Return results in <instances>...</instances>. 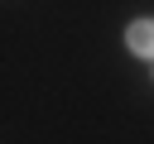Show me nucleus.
I'll list each match as a JSON object with an SVG mask.
<instances>
[{"label": "nucleus", "mask_w": 154, "mask_h": 144, "mask_svg": "<svg viewBox=\"0 0 154 144\" xmlns=\"http://www.w3.org/2000/svg\"><path fill=\"white\" fill-rule=\"evenodd\" d=\"M125 48L144 62H154V19H130L125 24Z\"/></svg>", "instance_id": "nucleus-1"}]
</instances>
